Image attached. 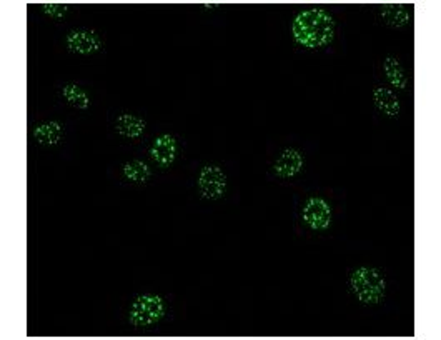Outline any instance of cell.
I'll return each mask as SVG.
<instances>
[{"instance_id": "cell-11", "label": "cell", "mask_w": 441, "mask_h": 340, "mask_svg": "<svg viewBox=\"0 0 441 340\" xmlns=\"http://www.w3.org/2000/svg\"><path fill=\"white\" fill-rule=\"evenodd\" d=\"M147 129V122L142 117L132 114H122L115 120V130L125 139H138Z\"/></svg>"}, {"instance_id": "cell-16", "label": "cell", "mask_w": 441, "mask_h": 340, "mask_svg": "<svg viewBox=\"0 0 441 340\" xmlns=\"http://www.w3.org/2000/svg\"><path fill=\"white\" fill-rule=\"evenodd\" d=\"M42 10H44L45 15H49V17L62 19V17H65V14L69 12V5L67 4L49 2V4H42Z\"/></svg>"}, {"instance_id": "cell-9", "label": "cell", "mask_w": 441, "mask_h": 340, "mask_svg": "<svg viewBox=\"0 0 441 340\" xmlns=\"http://www.w3.org/2000/svg\"><path fill=\"white\" fill-rule=\"evenodd\" d=\"M35 142L42 147H54L64 139V125L57 120H49L34 129Z\"/></svg>"}, {"instance_id": "cell-12", "label": "cell", "mask_w": 441, "mask_h": 340, "mask_svg": "<svg viewBox=\"0 0 441 340\" xmlns=\"http://www.w3.org/2000/svg\"><path fill=\"white\" fill-rule=\"evenodd\" d=\"M380 15H382L385 24L397 29L405 27V25H408L410 20H412V14H410L408 5L405 4H385L382 5V12H380Z\"/></svg>"}, {"instance_id": "cell-3", "label": "cell", "mask_w": 441, "mask_h": 340, "mask_svg": "<svg viewBox=\"0 0 441 340\" xmlns=\"http://www.w3.org/2000/svg\"><path fill=\"white\" fill-rule=\"evenodd\" d=\"M167 314V305L160 295L142 294L133 300L128 310V322L133 327H150Z\"/></svg>"}, {"instance_id": "cell-7", "label": "cell", "mask_w": 441, "mask_h": 340, "mask_svg": "<svg viewBox=\"0 0 441 340\" xmlns=\"http://www.w3.org/2000/svg\"><path fill=\"white\" fill-rule=\"evenodd\" d=\"M178 155V142L173 135L162 134L153 140L150 157L160 167H170Z\"/></svg>"}, {"instance_id": "cell-14", "label": "cell", "mask_w": 441, "mask_h": 340, "mask_svg": "<svg viewBox=\"0 0 441 340\" xmlns=\"http://www.w3.org/2000/svg\"><path fill=\"white\" fill-rule=\"evenodd\" d=\"M60 94H62L65 102H67L69 105H72V107L75 109L85 110L90 107V97L82 87H78V85H75V84L64 85L62 90H60Z\"/></svg>"}, {"instance_id": "cell-10", "label": "cell", "mask_w": 441, "mask_h": 340, "mask_svg": "<svg viewBox=\"0 0 441 340\" xmlns=\"http://www.w3.org/2000/svg\"><path fill=\"white\" fill-rule=\"evenodd\" d=\"M373 100L380 112L385 114L390 119H397L400 112H402V104H400V100L397 95H395L393 90L385 87L375 89Z\"/></svg>"}, {"instance_id": "cell-15", "label": "cell", "mask_w": 441, "mask_h": 340, "mask_svg": "<svg viewBox=\"0 0 441 340\" xmlns=\"http://www.w3.org/2000/svg\"><path fill=\"white\" fill-rule=\"evenodd\" d=\"M123 175L125 179L130 180V182L145 184L150 179V175H152V170H150L147 162L135 159L123 165Z\"/></svg>"}, {"instance_id": "cell-8", "label": "cell", "mask_w": 441, "mask_h": 340, "mask_svg": "<svg viewBox=\"0 0 441 340\" xmlns=\"http://www.w3.org/2000/svg\"><path fill=\"white\" fill-rule=\"evenodd\" d=\"M305 160L297 149H285L277 162L273 164V174L280 179H292L303 170Z\"/></svg>"}, {"instance_id": "cell-13", "label": "cell", "mask_w": 441, "mask_h": 340, "mask_svg": "<svg viewBox=\"0 0 441 340\" xmlns=\"http://www.w3.org/2000/svg\"><path fill=\"white\" fill-rule=\"evenodd\" d=\"M383 70L385 75H387L388 82L393 85L397 90H407L408 89V77L407 72H405L403 65L400 64V60L397 57H390L385 59L383 62Z\"/></svg>"}, {"instance_id": "cell-4", "label": "cell", "mask_w": 441, "mask_h": 340, "mask_svg": "<svg viewBox=\"0 0 441 340\" xmlns=\"http://www.w3.org/2000/svg\"><path fill=\"white\" fill-rule=\"evenodd\" d=\"M197 185L203 199L220 200L227 192V174L218 165H205L198 174Z\"/></svg>"}, {"instance_id": "cell-6", "label": "cell", "mask_w": 441, "mask_h": 340, "mask_svg": "<svg viewBox=\"0 0 441 340\" xmlns=\"http://www.w3.org/2000/svg\"><path fill=\"white\" fill-rule=\"evenodd\" d=\"M302 217L312 230H325L332 225V207L322 197H310L303 205Z\"/></svg>"}, {"instance_id": "cell-17", "label": "cell", "mask_w": 441, "mask_h": 340, "mask_svg": "<svg viewBox=\"0 0 441 340\" xmlns=\"http://www.w3.org/2000/svg\"><path fill=\"white\" fill-rule=\"evenodd\" d=\"M203 7H207V9H213V7H215V4H203Z\"/></svg>"}, {"instance_id": "cell-5", "label": "cell", "mask_w": 441, "mask_h": 340, "mask_svg": "<svg viewBox=\"0 0 441 340\" xmlns=\"http://www.w3.org/2000/svg\"><path fill=\"white\" fill-rule=\"evenodd\" d=\"M65 45L70 52L77 55H92L103 49L102 37L95 30L88 29H77L69 32L65 37Z\"/></svg>"}, {"instance_id": "cell-1", "label": "cell", "mask_w": 441, "mask_h": 340, "mask_svg": "<svg viewBox=\"0 0 441 340\" xmlns=\"http://www.w3.org/2000/svg\"><path fill=\"white\" fill-rule=\"evenodd\" d=\"M295 42L305 49H320L335 39V20L322 9L302 10L292 24Z\"/></svg>"}, {"instance_id": "cell-2", "label": "cell", "mask_w": 441, "mask_h": 340, "mask_svg": "<svg viewBox=\"0 0 441 340\" xmlns=\"http://www.w3.org/2000/svg\"><path fill=\"white\" fill-rule=\"evenodd\" d=\"M350 285L360 302L363 305H377L383 300L387 282L378 269L360 267L350 277Z\"/></svg>"}]
</instances>
